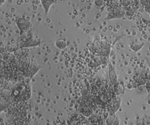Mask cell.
Here are the masks:
<instances>
[{"label":"cell","instance_id":"obj_1","mask_svg":"<svg viewBox=\"0 0 150 125\" xmlns=\"http://www.w3.org/2000/svg\"><path fill=\"white\" fill-rule=\"evenodd\" d=\"M15 22L18 28L21 32H28L31 27L30 21L25 18H16Z\"/></svg>","mask_w":150,"mask_h":125},{"label":"cell","instance_id":"obj_2","mask_svg":"<svg viewBox=\"0 0 150 125\" xmlns=\"http://www.w3.org/2000/svg\"><path fill=\"white\" fill-rule=\"evenodd\" d=\"M108 67H109V78H110V82L112 85H115L117 84V76L115 70L111 64H109Z\"/></svg>","mask_w":150,"mask_h":125},{"label":"cell","instance_id":"obj_3","mask_svg":"<svg viewBox=\"0 0 150 125\" xmlns=\"http://www.w3.org/2000/svg\"><path fill=\"white\" fill-rule=\"evenodd\" d=\"M79 111L83 116H85L86 117L90 116L93 113V109H91V107L88 105H87L86 104L80 106Z\"/></svg>","mask_w":150,"mask_h":125},{"label":"cell","instance_id":"obj_4","mask_svg":"<svg viewBox=\"0 0 150 125\" xmlns=\"http://www.w3.org/2000/svg\"><path fill=\"white\" fill-rule=\"evenodd\" d=\"M56 0H41L42 5L45 9V13L47 14L49 9L50 8V6L56 1Z\"/></svg>","mask_w":150,"mask_h":125},{"label":"cell","instance_id":"obj_5","mask_svg":"<svg viewBox=\"0 0 150 125\" xmlns=\"http://www.w3.org/2000/svg\"><path fill=\"white\" fill-rule=\"evenodd\" d=\"M8 107V102L4 97L0 96V113Z\"/></svg>","mask_w":150,"mask_h":125},{"label":"cell","instance_id":"obj_6","mask_svg":"<svg viewBox=\"0 0 150 125\" xmlns=\"http://www.w3.org/2000/svg\"><path fill=\"white\" fill-rule=\"evenodd\" d=\"M56 46L59 49H63L66 47V41L63 39H58L55 41Z\"/></svg>","mask_w":150,"mask_h":125},{"label":"cell","instance_id":"obj_7","mask_svg":"<svg viewBox=\"0 0 150 125\" xmlns=\"http://www.w3.org/2000/svg\"><path fill=\"white\" fill-rule=\"evenodd\" d=\"M142 46H143L142 44L136 43H133L131 45V48L133 51H138L139 49H141L142 47Z\"/></svg>","mask_w":150,"mask_h":125},{"label":"cell","instance_id":"obj_8","mask_svg":"<svg viewBox=\"0 0 150 125\" xmlns=\"http://www.w3.org/2000/svg\"><path fill=\"white\" fill-rule=\"evenodd\" d=\"M115 118V116L114 114L110 115L107 117V119H106V124H107V125H112Z\"/></svg>","mask_w":150,"mask_h":125},{"label":"cell","instance_id":"obj_9","mask_svg":"<svg viewBox=\"0 0 150 125\" xmlns=\"http://www.w3.org/2000/svg\"><path fill=\"white\" fill-rule=\"evenodd\" d=\"M68 125H80V120L76 117H73L70 120Z\"/></svg>","mask_w":150,"mask_h":125},{"label":"cell","instance_id":"obj_10","mask_svg":"<svg viewBox=\"0 0 150 125\" xmlns=\"http://www.w3.org/2000/svg\"><path fill=\"white\" fill-rule=\"evenodd\" d=\"M94 4L97 6H100L103 4V0H95Z\"/></svg>","mask_w":150,"mask_h":125},{"label":"cell","instance_id":"obj_11","mask_svg":"<svg viewBox=\"0 0 150 125\" xmlns=\"http://www.w3.org/2000/svg\"><path fill=\"white\" fill-rule=\"evenodd\" d=\"M119 123H120V120H119V119L117 117H115L114 120V122H113V124L112 125H119Z\"/></svg>","mask_w":150,"mask_h":125},{"label":"cell","instance_id":"obj_12","mask_svg":"<svg viewBox=\"0 0 150 125\" xmlns=\"http://www.w3.org/2000/svg\"><path fill=\"white\" fill-rule=\"evenodd\" d=\"M5 2V0H0V6L2 5V4H4Z\"/></svg>","mask_w":150,"mask_h":125},{"label":"cell","instance_id":"obj_13","mask_svg":"<svg viewBox=\"0 0 150 125\" xmlns=\"http://www.w3.org/2000/svg\"><path fill=\"white\" fill-rule=\"evenodd\" d=\"M130 125H135V124H131Z\"/></svg>","mask_w":150,"mask_h":125}]
</instances>
